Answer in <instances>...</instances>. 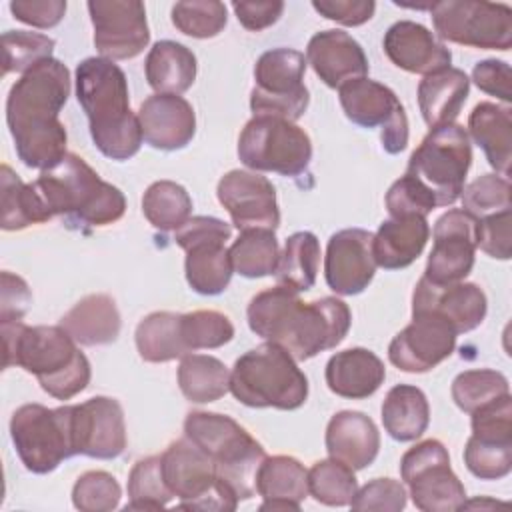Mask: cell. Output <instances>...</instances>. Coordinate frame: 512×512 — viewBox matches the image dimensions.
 I'll list each match as a JSON object with an SVG mask.
<instances>
[{"mask_svg":"<svg viewBox=\"0 0 512 512\" xmlns=\"http://www.w3.org/2000/svg\"><path fill=\"white\" fill-rule=\"evenodd\" d=\"M56 42L40 32L28 30H8L2 34V52H4V66L2 74L10 72H26L38 62L52 58Z\"/></svg>","mask_w":512,"mask_h":512,"instance_id":"obj_47","label":"cell"},{"mask_svg":"<svg viewBox=\"0 0 512 512\" xmlns=\"http://www.w3.org/2000/svg\"><path fill=\"white\" fill-rule=\"evenodd\" d=\"M226 22V6L216 0L176 2L172 6V24L192 38H214L224 30Z\"/></svg>","mask_w":512,"mask_h":512,"instance_id":"obj_46","label":"cell"},{"mask_svg":"<svg viewBox=\"0 0 512 512\" xmlns=\"http://www.w3.org/2000/svg\"><path fill=\"white\" fill-rule=\"evenodd\" d=\"M184 436L210 456L218 482L238 502L250 500L258 492V470L266 452L236 420L218 412L194 410L184 420Z\"/></svg>","mask_w":512,"mask_h":512,"instance_id":"obj_6","label":"cell"},{"mask_svg":"<svg viewBox=\"0 0 512 512\" xmlns=\"http://www.w3.org/2000/svg\"><path fill=\"white\" fill-rule=\"evenodd\" d=\"M32 186L48 220L64 216L70 228L108 226L126 212L120 188L104 182L92 166L70 152L56 166L42 170Z\"/></svg>","mask_w":512,"mask_h":512,"instance_id":"obj_5","label":"cell"},{"mask_svg":"<svg viewBox=\"0 0 512 512\" xmlns=\"http://www.w3.org/2000/svg\"><path fill=\"white\" fill-rule=\"evenodd\" d=\"M312 8L342 26H360L374 16L376 4L372 0H314Z\"/></svg>","mask_w":512,"mask_h":512,"instance_id":"obj_57","label":"cell"},{"mask_svg":"<svg viewBox=\"0 0 512 512\" xmlns=\"http://www.w3.org/2000/svg\"><path fill=\"white\" fill-rule=\"evenodd\" d=\"M374 234L362 228H344L330 236L324 256V278L340 296H356L368 288L376 272L372 252Z\"/></svg>","mask_w":512,"mask_h":512,"instance_id":"obj_22","label":"cell"},{"mask_svg":"<svg viewBox=\"0 0 512 512\" xmlns=\"http://www.w3.org/2000/svg\"><path fill=\"white\" fill-rule=\"evenodd\" d=\"M10 12L16 20L30 24L34 28H52L60 24L66 14L64 0H14L10 2Z\"/></svg>","mask_w":512,"mask_h":512,"instance_id":"obj_55","label":"cell"},{"mask_svg":"<svg viewBox=\"0 0 512 512\" xmlns=\"http://www.w3.org/2000/svg\"><path fill=\"white\" fill-rule=\"evenodd\" d=\"M142 138L156 150H180L196 134V114L180 94H152L138 108Z\"/></svg>","mask_w":512,"mask_h":512,"instance_id":"obj_24","label":"cell"},{"mask_svg":"<svg viewBox=\"0 0 512 512\" xmlns=\"http://www.w3.org/2000/svg\"><path fill=\"white\" fill-rule=\"evenodd\" d=\"M470 92V80L460 68H444L428 74L418 84V106L430 128L452 124Z\"/></svg>","mask_w":512,"mask_h":512,"instance_id":"obj_31","label":"cell"},{"mask_svg":"<svg viewBox=\"0 0 512 512\" xmlns=\"http://www.w3.org/2000/svg\"><path fill=\"white\" fill-rule=\"evenodd\" d=\"M488 302L478 284H432L420 278L412 294V312H434L462 334L478 328L486 318Z\"/></svg>","mask_w":512,"mask_h":512,"instance_id":"obj_23","label":"cell"},{"mask_svg":"<svg viewBox=\"0 0 512 512\" xmlns=\"http://www.w3.org/2000/svg\"><path fill=\"white\" fill-rule=\"evenodd\" d=\"M228 252L234 272L244 278H264L274 274L280 258V246L274 230L266 228L242 230Z\"/></svg>","mask_w":512,"mask_h":512,"instance_id":"obj_38","label":"cell"},{"mask_svg":"<svg viewBox=\"0 0 512 512\" xmlns=\"http://www.w3.org/2000/svg\"><path fill=\"white\" fill-rule=\"evenodd\" d=\"M94 46L102 58H136L150 42L146 8L138 0H90Z\"/></svg>","mask_w":512,"mask_h":512,"instance_id":"obj_17","label":"cell"},{"mask_svg":"<svg viewBox=\"0 0 512 512\" xmlns=\"http://www.w3.org/2000/svg\"><path fill=\"white\" fill-rule=\"evenodd\" d=\"M58 326L80 346H104L118 338L122 320L108 294H88L60 318Z\"/></svg>","mask_w":512,"mask_h":512,"instance_id":"obj_30","label":"cell"},{"mask_svg":"<svg viewBox=\"0 0 512 512\" xmlns=\"http://www.w3.org/2000/svg\"><path fill=\"white\" fill-rule=\"evenodd\" d=\"M324 440L330 458L352 470L370 466L380 450V432L374 420L358 410L336 412L326 426Z\"/></svg>","mask_w":512,"mask_h":512,"instance_id":"obj_27","label":"cell"},{"mask_svg":"<svg viewBox=\"0 0 512 512\" xmlns=\"http://www.w3.org/2000/svg\"><path fill=\"white\" fill-rule=\"evenodd\" d=\"M76 98L82 106L94 146L110 160L124 162L138 154L142 128L130 110L124 70L108 58L92 56L76 68Z\"/></svg>","mask_w":512,"mask_h":512,"instance_id":"obj_3","label":"cell"},{"mask_svg":"<svg viewBox=\"0 0 512 512\" xmlns=\"http://www.w3.org/2000/svg\"><path fill=\"white\" fill-rule=\"evenodd\" d=\"M386 208L390 216H402V214L428 216L436 208V202L420 182L404 174L388 188Z\"/></svg>","mask_w":512,"mask_h":512,"instance_id":"obj_54","label":"cell"},{"mask_svg":"<svg viewBox=\"0 0 512 512\" xmlns=\"http://www.w3.org/2000/svg\"><path fill=\"white\" fill-rule=\"evenodd\" d=\"M230 392L250 408L296 410L308 398V378L290 352L264 342L234 362Z\"/></svg>","mask_w":512,"mask_h":512,"instance_id":"obj_7","label":"cell"},{"mask_svg":"<svg viewBox=\"0 0 512 512\" xmlns=\"http://www.w3.org/2000/svg\"><path fill=\"white\" fill-rule=\"evenodd\" d=\"M472 162V146L464 126L452 122L430 128L408 160L406 174L420 182L438 206H452L462 190Z\"/></svg>","mask_w":512,"mask_h":512,"instance_id":"obj_8","label":"cell"},{"mask_svg":"<svg viewBox=\"0 0 512 512\" xmlns=\"http://www.w3.org/2000/svg\"><path fill=\"white\" fill-rule=\"evenodd\" d=\"M458 332L434 312H412V322L388 346V360L402 372L422 374L444 362L456 348Z\"/></svg>","mask_w":512,"mask_h":512,"instance_id":"obj_18","label":"cell"},{"mask_svg":"<svg viewBox=\"0 0 512 512\" xmlns=\"http://www.w3.org/2000/svg\"><path fill=\"white\" fill-rule=\"evenodd\" d=\"M452 400L454 404L466 412L472 414L480 406L510 394L508 378L490 368H476V370H464L452 380Z\"/></svg>","mask_w":512,"mask_h":512,"instance_id":"obj_44","label":"cell"},{"mask_svg":"<svg viewBox=\"0 0 512 512\" xmlns=\"http://www.w3.org/2000/svg\"><path fill=\"white\" fill-rule=\"evenodd\" d=\"M476 218L454 208L444 212L434 224V244L422 278L432 284L462 282L474 268Z\"/></svg>","mask_w":512,"mask_h":512,"instance_id":"obj_19","label":"cell"},{"mask_svg":"<svg viewBox=\"0 0 512 512\" xmlns=\"http://www.w3.org/2000/svg\"><path fill=\"white\" fill-rule=\"evenodd\" d=\"M136 348L142 360L160 364L190 354L182 340L180 314L176 312H152L136 326Z\"/></svg>","mask_w":512,"mask_h":512,"instance_id":"obj_36","label":"cell"},{"mask_svg":"<svg viewBox=\"0 0 512 512\" xmlns=\"http://www.w3.org/2000/svg\"><path fill=\"white\" fill-rule=\"evenodd\" d=\"M460 198L462 210L476 220L510 210V180L498 174H482L464 186Z\"/></svg>","mask_w":512,"mask_h":512,"instance_id":"obj_48","label":"cell"},{"mask_svg":"<svg viewBox=\"0 0 512 512\" xmlns=\"http://www.w3.org/2000/svg\"><path fill=\"white\" fill-rule=\"evenodd\" d=\"M122 488L118 480L104 470L84 472L72 488V504L82 512H108L118 508Z\"/></svg>","mask_w":512,"mask_h":512,"instance_id":"obj_49","label":"cell"},{"mask_svg":"<svg viewBox=\"0 0 512 512\" xmlns=\"http://www.w3.org/2000/svg\"><path fill=\"white\" fill-rule=\"evenodd\" d=\"M216 196L240 232L250 228L276 230L280 224L276 190L272 182L258 172H226L216 186Z\"/></svg>","mask_w":512,"mask_h":512,"instance_id":"obj_20","label":"cell"},{"mask_svg":"<svg viewBox=\"0 0 512 512\" xmlns=\"http://www.w3.org/2000/svg\"><path fill=\"white\" fill-rule=\"evenodd\" d=\"M306 62L330 88H340L368 74V58L362 46L342 30H322L314 34L306 46Z\"/></svg>","mask_w":512,"mask_h":512,"instance_id":"obj_26","label":"cell"},{"mask_svg":"<svg viewBox=\"0 0 512 512\" xmlns=\"http://www.w3.org/2000/svg\"><path fill=\"white\" fill-rule=\"evenodd\" d=\"M238 158L252 172H276L296 178L312 160L310 136L290 120L254 116L238 138Z\"/></svg>","mask_w":512,"mask_h":512,"instance_id":"obj_10","label":"cell"},{"mask_svg":"<svg viewBox=\"0 0 512 512\" xmlns=\"http://www.w3.org/2000/svg\"><path fill=\"white\" fill-rule=\"evenodd\" d=\"M144 72L156 94H182L196 80V56L180 42L160 40L150 48Z\"/></svg>","mask_w":512,"mask_h":512,"instance_id":"obj_33","label":"cell"},{"mask_svg":"<svg viewBox=\"0 0 512 512\" xmlns=\"http://www.w3.org/2000/svg\"><path fill=\"white\" fill-rule=\"evenodd\" d=\"M72 432L76 454L114 460L126 448L124 410L116 398L94 396L72 404Z\"/></svg>","mask_w":512,"mask_h":512,"instance_id":"obj_21","label":"cell"},{"mask_svg":"<svg viewBox=\"0 0 512 512\" xmlns=\"http://www.w3.org/2000/svg\"><path fill=\"white\" fill-rule=\"evenodd\" d=\"M472 80L484 94L496 96L504 104L512 102V90H510L512 70L504 60L490 58V60L478 62L472 70Z\"/></svg>","mask_w":512,"mask_h":512,"instance_id":"obj_56","label":"cell"},{"mask_svg":"<svg viewBox=\"0 0 512 512\" xmlns=\"http://www.w3.org/2000/svg\"><path fill=\"white\" fill-rule=\"evenodd\" d=\"M70 96V72L46 58L16 80L6 98V122L22 164L36 170L56 166L66 152V128L58 114Z\"/></svg>","mask_w":512,"mask_h":512,"instance_id":"obj_1","label":"cell"},{"mask_svg":"<svg viewBox=\"0 0 512 512\" xmlns=\"http://www.w3.org/2000/svg\"><path fill=\"white\" fill-rule=\"evenodd\" d=\"M464 464L480 480H500L512 470V442L470 436L464 448Z\"/></svg>","mask_w":512,"mask_h":512,"instance_id":"obj_50","label":"cell"},{"mask_svg":"<svg viewBox=\"0 0 512 512\" xmlns=\"http://www.w3.org/2000/svg\"><path fill=\"white\" fill-rule=\"evenodd\" d=\"M180 330L188 352L220 348L234 338V326L230 318L216 310H194L180 314Z\"/></svg>","mask_w":512,"mask_h":512,"instance_id":"obj_45","label":"cell"},{"mask_svg":"<svg viewBox=\"0 0 512 512\" xmlns=\"http://www.w3.org/2000/svg\"><path fill=\"white\" fill-rule=\"evenodd\" d=\"M428 236L430 226L426 222V216H390L380 224L372 238L376 266L384 270H400L410 266L422 254Z\"/></svg>","mask_w":512,"mask_h":512,"instance_id":"obj_28","label":"cell"},{"mask_svg":"<svg viewBox=\"0 0 512 512\" xmlns=\"http://www.w3.org/2000/svg\"><path fill=\"white\" fill-rule=\"evenodd\" d=\"M406 488L392 478H374L356 490L350 508L352 510H378L400 512L406 506Z\"/></svg>","mask_w":512,"mask_h":512,"instance_id":"obj_52","label":"cell"},{"mask_svg":"<svg viewBox=\"0 0 512 512\" xmlns=\"http://www.w3.org/2000/svg\"><path fill=\"white\" fill-rule=\"evenodd\" d=\"M128 496L126 510H160L174 498L164 480L160 456H146L132 466Z\"/></svg>","mask_w":512,"mask_h":512,"instance_id":"obj_43","label":"cell"},{"mask_svg":"<svg viewBox=\"0 0 512 512\" xmlns=\"http://www.w3.org/2000/svg\"><path fill=\"white\" fill-rule=\"evenodd\" d=\"M260 510H300V504L296 502H288V500H264L260 504Z\"/></svg>","mask_w":512,"mask_h":512,"instance_id":"obj_60","label":"cell"},{"mask_svg":"<svg viewBox=\"0 0 512 512\" xmlns=\"http://www.w3.org/2000/svg\"><path fill=\"white\" fill-rule=\"evenodd\" d=\"M162 474L170 492L188 510H234L238 500L218 482L214 464L186 436L168 444L160 454Z\"/></svg>","mask_w":512,"mask_h":512,"instance_id":"obj_15","label":"cell"},{"mask_svg":"<svg viewBox=\"0 0 512 512\" xmlns=\"http://www.w3.org/2000/svg\"><path fill=\"white\" fill-rule=\"evenodd\" d=\"M250 330L294 356L296 362L336 348L348 334L352 314L340 298L302 302L298 292L274 286L258 292L246 310Z\"/></svg>","mask_w":512,"mask_h":512,"instance_id":"obj_2","label":"cell"},{"mask_svg":"<svg viewBox=\"0 0 512 512\" xmlns=\"http://www.w3.org/2000/svg\"><path fill=\"white\" fill-rule=\"evenodd\" d=\"M2 182V230H22L30 224L48 222V216L42 208V202L32 186L22 182L20 176L8 166L2 164L0 172Z\"/></svg>","mask_w":512,"mask_h":512,"instance_id":"obj_41","label":"cell"},{"mask_svg":"<svg viewBox=\"0 0 512 512\" xmlns=\"http://www.w3.org/2000/svg\"><path fill=\"white\" fill-rule=\"evenodd\" d=\"M356 490L354 470L334 458L318 460L308 470V494L324 506H350Z\"/></svg>","mask_w":512,"mask_h":512,"instance_id":"obj_42","label":"cell"},{"mask_svg":"<svg viewBox=\"0 0 512 512\" xmlns=\"http://www.w3.org/2000/svg\"><path fill=\"white\" fill-rule=\"evenodd\" d=\"M512 210H502L496 214H488L476 220V248L496 260L510 258V242H512Z\"/></svg>","mask_w":512,"mask_h":512,"instance_id":"obj_53","label":"cell"},{"mask_svg":"<svg viewBox=\"0 0 512 512\" xmlns=\"http://www.w3.org/2000/svg\"><path fill=\"white\" fill-rule=\"evenodd\" d=\"M320 264V242L316 234L302 230L286 238L274 276L278 286L306 292L314 286Z\"/></svg>","mask_w":512,"mask_h":512,"instance_id":"obj_35","label":"cell"},{"mask_svg":"<svg viewBox=\"0 0 512 512\" xmlns=\"http://www.w3.org/2000/svg\"><path fill=\"white\" fill-rule=\"evenodd\" d=\"M142 212L156 230L176 232L190 220L192 198L184 186L172 180H158L146 188L142 196Z\"/></svg>","mask_w":512,"mask_h":512,"instance_id":"obj_39","label":"cell"},{"mask_svg":"<svg viewBox=\"0 0 512 512\" xmlns=\"http://www.w3.org/2000/svg\"><path fill=\"white\" fill-rule=\"evenodd\" d=\"M232 10L238 22L252 32H260L276 24L284 12V2L266 0V2H232Z\"/></svg>","mask_w":512,"mask_h":512,"instance_id":"obj_59","label":"cell"},{"mask_svg":"<svg viewBox=\"0 0 512 512\" xmlns=\"http://www.w3.org/2000/svg\"><path fill=\"white\" fill-rule=\"evenodd\" d=\"M346 118L362 128H380L382 148L398 154L408 146V118L398 96L370 78H356L338 88Z\"/></svg>","mask_w":512,"mask_h":512,"instance_id":"obj_16","label":"cell"},{"mask_svg":"<svg viewBox=\"0 0 512 512\" xmlns=\"http://www.w3.org/2000/svg\"><path fill=\"white\" fill-rule=\"evenodd\" d=\"M306 58L292 48H274L264 52L254 66V88L250 92V110L254 116H278L298 120L310 102L304 86Z\"/></svg>","mask_w":512,"mask_h":512,"instance_id":"obj_12","label":"cell"},{"mask_svg":"<svg viewBox=\"0 0 512 512\" xmlns=\"http://www.w3.org/2000/svg\"><path fill=\"white\" fill-rule=\"evenodd\" d=\"M232 228L214 216H192L174 232L176 244L186 252L184 272L188 286L202 296L222 294L234 274L226 240Z\"/></svg>","mask_w":512,"mask_h":512,"instance_id":"obj_11","label":"cell"},{"mask_svg":"<svg viewBox=\"0 0 512 512\" xmlns=\"http://www.w3.org/2000/svg\"><path fill=\"white\" fill-rule=\"evenodd\" d=\"M468 130L472 140L484 150L488 164L508 178L512 162V110L494 102H480L468 116Z\"/></svg>","mask_w":512,"mask_h":512,"instance_id":"obj_32","label":"cell"},{"mask_svg":"<svg viewBox=\"0 0 512 512\" xmlns=\"http://www.w3.org/2000/svg\"><path fill=\"white\" fill-rule=\"evenodd\" d=\"M4 368L20 366L38 378V384L56 400L80 394L92 376L90 362L78 344L60 326H26L2 322Z\"/></svg>","mask_w":512,"mask_h":512,"instance_id":"obj_4","label":"cell"},{"mask_svg":"<svg viewBox=\"0 0 512 512\" xmlns=\"http://www.w3.org/2000/svg\"><path fill=\"white\" fill-rule=\"evenodd\" d=\"M10 436L26 470L48 474L62 460L76 454L72 406L46 408L42 404H24L10 418Z\"/></svg>","mask_w":512,"mask_h":512,"instance_id":"obj_9","label":"cell"},{"mask_svg":"<svg viewBox=\"0 0 512 512\" xmlns=\"http://www.w3.org/2000/svg\"><path fill=\"white\" fill-rule=\"evenodd\" d=\"M382 46L394 66L412 74L428 76L452 62V52L426 26L412 20L394 22L386 30Z\"/></svg>","mask_w":512,"mask_h":512,"instance_id":"obj_25","label":"cell"},{"mask_svg":"<svg viewBox=\"0 0 512 512\" xmlns=\"http://www.w3.org/2000/svg\"><path fill=\"white\" fill-rule=\"evenodd\" d=\"M32 304V292L24 278L4 270L2 272V304H0V324L20 322Z\"/></svg>","mask_w":512,"mask_h":512,"instance_id":"obj_58","label":"cell"},{"mask_svg":"<svg viewBox=\"0 0 512 512\" xmlns=\"http://www.w3.org/2000/svg\"><path fill=\"white\" fill-rule=\"evenodd\" d=\"M430 422L426 394L412 384H396L382 402V424L390 438L410 442L420 438Z\"/></svg>","mask_w":512,"mask_h":512,"instance_id":"obj_34","label":"cell"},{"mask_svg":"<svg viewBox=\"0 0 512 512\" xmlns=\"http://www.w3.org/2000/svg\"><path fill=\"white\" fill-rule=\"evenodd\" d=\"M256 490L264 500H288L302 504L308 496V470L292 456H266Z\"/></svg>","mask_w":512,"mask_h":512,"instance_id":"obj_40","label":"cell"},{"mask_svg":"<svg viewBox=\"0 0 512 512\" xmlns=\"http://www.w3.org/2000/svg\"><path fill=\"white\" fill-rule=\"evenodd\" d=\"M400 476L422 512H454L466 502L464 484L452 472L448 450L440 440H422L406 450Z\"/></svg>","mask_w":512,"mask_h":512,"instance_id":"obj_14","label":"cell"},{"mask_svg":"<svg viewBox=\"0 0 512 512\" xmlns=\"http://www.w3.org/2000/svg\"><path fill=\"white\" fill-rule=\"evenodd\" d=\"M324 378L328 388L342 398L362 400L372 396L386 378L384 362L368 348L336 352L326 362Z\"/></svg>","mask_w":512,"mask_h":512,"instance_id":"obj_29","label":"cell"},{"mask_svg":"<svg viewBox=\"0 0 512 512\" xmlns=\"http://www.w3.org/2000/svg\"><path fill=\"white\" fill-rule=\"evenodd\" d=\"M178 386L186 400L208 404L230 390V372L222 360L208 354H186L178 366Z\"/></svg>","mask_w":512,"mask_h":512,"instance_id":"obj_37","label":"cell"},{"mask_svg":"<svg viewBox=\"0 0 512 512\" xmlns=\"http://www.w3.org/2000/svg\"><path fill=\"white\" fill-rule=\"evenodd\" d=\"M438 38L482 50L512 46V10L508 4L478 0H444L430 6Z\"/></svg>","mask_w":512,"mask_h":512,"instance_id":"obj_13","label":"cell"},{"mask_svg":"<svg viewBox=\"0 0 512 512\" xmlns=\"http://www.w3.org/2000/svg\"><path fill=\"white\" fill-rule=\"evenodd\" d=\"M472 436L492 442H512V398L504 394L472 414Z\"/></svg>","mask_w":512,"mask_h":512,"instance_id":"obj_51","label":"cell"}]
</instances>
